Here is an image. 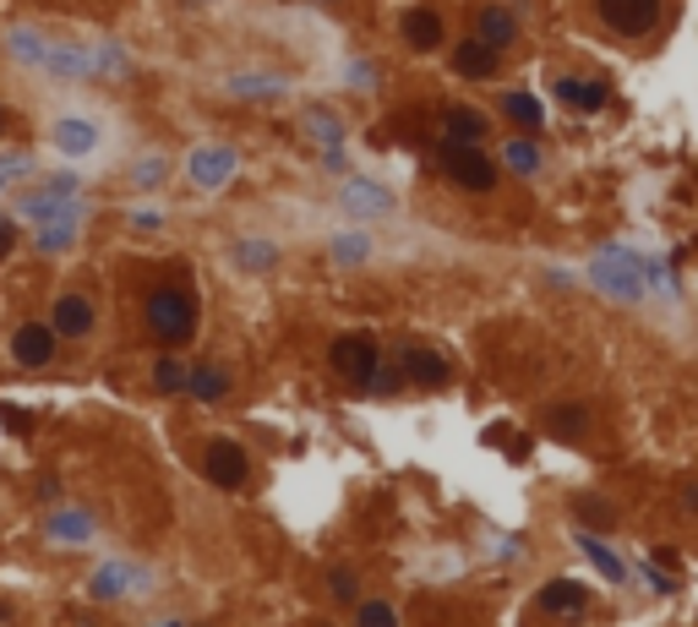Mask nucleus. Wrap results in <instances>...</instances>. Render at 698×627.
Returning a JSON list of instances; mask_svg holds the SVG:
<instances>
[{"label": "nucleus", "mask_w": 698, "mask_h": 627, "mask_svg": "<svg viewBox=\"0 0 698 627\" xmlns=\"http://www.w3.org/2000/svg\"><path fill=\"white\" fill-rule=\"evenodd\" d=\"M148 327H153V338L170 344V350L191 344V333H196V301H191V290L159 284V290L148 295Z\"/></svg>", "instance_id": "1"}, {"label": "nucleus", "mask_w": 698, "mask_h": 627, "mask_svg": "<svg viewBox=\"0 0 698 627\" xmlns=\"http://www.w3.org/2000/svg\"><path fill=\"white\" fill-rule=\"evenodd\" d=\"M437 170L458 191H492L497 186V164L480 153V148H464V142H443L437 148Z\"/></svg>", "instance_id": "2"}, {"label": "nucleus", "mask_w": 698, "mask_h": 627, "mask_svg": "<svg viewBox=\"0 0 698 627\" xmlns=\"http://www.w3.org/2000/svg\"><path fill=\"white\" fill-rule=\"evenodd\" d=\"M235 164H241V153L235 148H219V142H202V148H191L186 159V181L196 191H219L235 181Z\"/></svg>", "instance_id": "3"}, {"label": "nucleus", "mask_w": 698, "mask_h": 627, "mask_svg": "<svg viewBox=\"0 0 698 627\" xmlns=\"http://www.w3.org/2000/svg\"><path fill=\"white\" fill-rule=\"evenodd\" d=\"M595 11L623 39H638V33H649L660 22V0H595Z\"/></svg>", "instance_id": "4"}, {"label": "nucleus", "mask_w": 698, "mask_h": 627, "mask_svg": "<svg viewBox=\"0 0 698 627\" xmlns=\"http://www.w3.org/2000/svg\"><path fill=\"white\" fill-rule=\"evenodd\" d=\"M327 361H333V372H338V376L366 382L372 366H377V338H372V333H344V338H333Z\"/></svg>", "instance_id": "5"}, {"label": "nucleus", "mask_w": 698, "mask_h": 627, "mask_svg": "<svg viewBox=\"0 0 698 627\" xmlns=\"http://www.w3.org/2000/svg\"><path fill=\"white\" fill-rule=\"evenodd\" d=\"M246 453L235 447V442H208V453H202V475L219 486V492H235V486H246Z\"/></svg>", "instance_id": "6"}, {"label": "nucleus", "mask_w": 698, "mask_h": 627, "mask_svg": "<svg viewBox=\"0 0 698 627\" xmlns=\"http://www.w3.org/2000/svg\"><path fill=\"white\" fill-rule=\"evenodd\" d=\"M638 262L634 251H623V246H611L600 262H595V284H606L617 301H638Z\"/></svg>", "instance_id": "7"}, {"label": "nucleus", "mask_w": 698, "mask_h": 627, "mask_svg": "<svg viewBox=\"0 0 698 627\" xmlns=\"http://www.w3.org/2000/svg\"><path fill=\"white\" fill-rule=\"evenodd\" d=\"M55 344H61V333L50 322H22L17 338H11V355H17V366H50Z\"/></svg>", "instance_id": "8"}, {"label": "nucleus", "mask_w": 698, "mask_h": 627, "mask_svg": "<svg viewBox=\"0 0 698 627\" xmlns=\"http://www.w3.org/2000/svg\"><path fill=\"white\" fill-rule=\"evenodd\" d=\"M398 33H404V44H409V50H421V55H426V50H437V44H443V17H437L432 6H409V11L398 17Z\"/></svg>", "instance_id": "9"}, {"label": "nucleus", "mask_w": 698, "mask_h": 627, "mask_svg": "<svg viewBox=\"0 0 698 627\" xmlns=\"http://www.w3.org/2000/svg\"><path fill=\"white\" fill-rule=\"evenodd\" d=\"M535 606H540L546 617H578V611L589 606V589H584V584H573V578H552V584H540Z\"/></svg>", "instance_id": "10"}, {"label": "nucleus", "mask_w": 698, "mask_h": 627, "mask_svg": "<svg viewBox=\"0 0 698 627\" xmlns=\"http://www.w3.org/2000/svg\"><path fill=\"white\" fill-rule=\"evenodd\" d=\"M338 202H344V213H355V219H382V213H393V196H387V186H377V181H344Z\"/></svg>", "instance_id": "11"}, {"label": "nucleus", "mask_w": 698, "mask_h": 627, "mask_svg": "<svg viewBox=\"0 0 698 627\" xmlns=\"http://www.w3.org/2000/svg\"><path fill=\"white\" fill-rule=\"evenodd\" d=\"M486 131H492V121H486L480 110H469V104H453V110H443V142L480 148V142H486Z\"/></svg>", "instance_id": "12"}, {"label": "nucleus", "mask_w": 698, "mask_h": 627, "mask_svg": "<svg viewBox=\"0 0 698 627\" xmlns=\"http://www.w3.org/2000/svg\"><path fill=\"white\" fill-rule=\"evenodd\" d=\"M497 61H503V50H492V44H480V39H464V44L453 50V71L469 77V82L497 77Z\"/></svg>", "instance_id": "13"}, {"label": "nucleus", "mask_w": 698, "mask_h": 627, "mask_svg": "<svg viewBox=\"0 0 698 627\" xmlns=\"http://www.w3.org/2000/svg\"><path fill=\"white\" fill-rule=\"evenodd\" d=\"M475 39L492 44V50H508L513 39H518V17H513L508 6H480V17H475Z\"/></svg>", "instance_id": "14"}, {"label": "nucleus", "mask_w": 698, "mask_h": 627, "mask_svg": "<svg viewBox=\"0 0 698 627\" xmlns=\"http://www.w3.org/2000/svg\"><path fill=\"white\" fill-rule=\"evenodd\" d=\"M55 148L71 153V159H88L99 148V125L88 121V115H61L55 121Z\"/></svg>", "instance_id": "15"}, {"label": "nucleus", "mask_w": 698, "mask_h": 627, "mask_svg": "<svg viewBox=\"0 0 698 627\" xmlns=\"http://www.w3.org/2000/svg\"><path fill=\"white\" fill-rule=\"evenodd\" d=\"M398 366H404V382H415V387H443L447 382V361L437 350H404Z\"/></svg>", "instance_id": "16"}, {"label": "nucleus", "mask_w": 698, "mask_h": 627, "mask_svg": "<svg viewBox=\"0 0 698 627\" xmlns=\"http://www.w3.org/2000/svg\"><path fill=\"white\" fill-rule=\"evenodd\" d=\"M61 338H88L93 333V306L82 301V295H61L55 301V322H50Z\"/></svg>", "instance_id": "17"}, {"label": "nucleus", "mask_w": 698, "mask_h": 627, "mask_svg": "<svg viewBox=\"0 0 698 627\" xmlns=\"http://www.w3.org/2000/svg\"><path fill=\"white\" fill-rule=\"evenodd\" d=\"M557 99H563L568 110H606L611 88H606V82H578V77H563V82H557Z\"/></svg>", "instance_id": "18"}, {"label": "nucleus", "mask_w": 698, "mask_h": 627, "mask_svg": "<svg viewBox=\"0 0 698 627\" xmlns=\"http://www.w3.org/2000/svg\"><path fill=\"white\" fill-rule=\"evenodd\" d=\"M235 267H246V273H273L279 267V246L273 241H235Z\"/></svg>", "instance_id": "19"}, {"label": "nucleus", "mask_w": 698, "mask_h": 627, "mask_svg": "<svg viewBox=\"0 0 698 627\" xmlns=\"http://www.w3.org/2000/svg\"><path fill=\"white\" fill-rule=\"evenodd\" d=\"M503 115H508L518 131H540V125H546V110H540L535 93H508V99H503Z\"/></svg>", "instance_id": "20"}, {"label": "nucleus", "mask_w": 698, "mask_h": 627, "mask_svg": "<svg viewBox=\"0 0 698 627\" xmlns=\"http://www.w3.org/2000/svg\"><path fill=\"white\" fill-rule=\"evenodd\" d=\"M186 393H191V398H202V404H219V398L230 393V376L219 372V366H196L191 382H186Z\"/></svg>", "instance_id": "21"}, {"label": "nucleus", "mask_w": 698, "mask_h": 627, "mask_svg": "<svg viewBox=\"0 0 698 627\" xmlns=\"http://www.w3.org/2000/svg\"><path fill=\"white\" fill-rule=\"evenodd\" d=\"M546 426H552V432H557V437H584V426H589V409H584V404H557V409H552V415H546Z\"/></svg>", "instance_id": "22"}, {"label": "nucleus", "mask_w": 698, "mask_h": 627, "mask_svg": "<svg viewBox=\"0 0 698 627\" xmlns=\"http://www.w3.org/2000/svg\"><path fill=\"white\" fill-rule=\"evenodd\" d=\"M503 164H508L513 175H535V170H540V148L524 142V136H513L508 148H503Z\"/></svg>", "instance_id": "23"}, {"label": "nucleus", "mask_w": 698, "mask_h": 627, "mask_svg": "<svg viewBox=\"0 0 698 627\" xmlns=\"http://www.w3.org/2000/svg\"><path fill=\"white\" fill-rule=\"evenodd\" d=\"M186 382H191V366H181L175 355H164V361L153 366V387H159V393H186Z\"/></svg>", "instance_id": "24"}, {"label": "nucleus", "mask_w": 698, "mask_h": 627, "mask_svg": "<svg viewBox=\"0 0 698 627\" xmlns=\"http://www.w3.org/2000/svg\"><path fill=\"white\" fill-rule=\"evenodd\" d=\"M333 262H344V267H361L366 256H372V241L366 235H333Z\"/></svg>", "instance_id": "25"}, {"label": "nucleus", "mask_w": 698, "mask_h": 627, "mask_svg": "<svg viewBox=\"0 0 698 627\" xmlns=\"http://www.w3.org/2000/svg\"><path fill=\"white\" fill-rule=\"evenodd\" d=\"M306 131L317 136L322 148H338V142H344V125H338L333 110H312V115H306Z\"/></svg>", "instance_id": "26"}, {"label": "nucleus", "mask_w": 698, "mask_h": 627, "mask_svg": "<svg viewBox=\"0 0 698 627\" xmlns=\"http://www.w3.org/2000/svg\"><path fill=\"white\" fill-rule=\"evenodd\" d=\"M77 241V219H55V224H39V251H65Z\"/></svg>", "instance_id": "27"}, {"label": "nucleus", "mask_w": 698, "mask_h": 627, "mask_svg": "<svg viewBox=\"0 0 698 627\" xmlns=\"http://www.w3.org/2000/svg\"><path fill=\"white\" fill-rule=\"evenodd\" d=\"M573 513H578V524H595V529H611V524H617V513H611L600 497H578Z\"/></svg>", "instance_id": "28"}, {"label": "nucleus", "mask_w": 698, "mask_h": 627, "mask_svg": "<svg viewBox=\"0 0 698 627\" xmlns=\"http://www.w3.org/2000/svg\"><path fill=\"white\" fill-rule=\"evenodd\" d=\"M578 546H584V552H589V557H595V567H600V573H606V578H611V584H623V578H628V567L617 563V557H611V552H606V546H600V540H589V535H578Z\"/></svg>", "instance_id": "29"}, {"label": "nucleus", "mask_w": 698, "mask_h": 627, "mask_svg": "<svg viewBox=\"0 0 698 627\" xmlns=\"http://www.w3.org/2000/svg\"><path fill=\"white\" fill-rule=\"evenodd\" d=\"M33 175V164H28V153H0V191L17 186V181H28Z\"/></svg>", "instance_id": "30"}, {"label": "nucleus", "mask_w": 698, "mask_h": 627, "mask_svg": "<svg viewBox=\"0 0 698 627\" xmlns=\"http://www.w3.org/2000/svg\"><path fill=\"white\" fill-rule=\"evenodd\" d=\"M355 623H361V627H398V617H393V606H387V600H361Z\"/></svg>", "instance_id": "31"}, {"label": "nucleus", "mask_w": 698, "mask_h": 627, "mask_svg": "<svg viewBox=\"0 0 698 627\" xmlns=\"http://www.w3.org/2000/svg\"><path fill=\"white\" fill-rule=\"evenodd\" d=\"M366 387H372V393H393V387H404V366H398V361H393V366H372V376H366Z\"/></svg>", "instance_id": "32"}, {"label": "nucleus", "mask_w": 698, "mask_h": 627, "mask_svg": "<svg viewBox=\"0 0 698 627\" xmlns=\"http://www.w3.org/2000/svg\"><path fill=\"white\" fill-rule=\"evenodd\" d=\"M230 93H246V99H252V93H267V99H273V93H284V82H256V71H241V77H230Z\"/></svg>", "instance_id": "33"}, {"label": "nucleus", "mask_w": 698, "mask_h": 627, "mask_svg": "<svg viewBox=\"0 0 698 627\" xmlns=\"http://www.w3.org/2000/svg\"><path fill=\"white\" fill-rule=\"evenodd\" d=\"M164 175H170V170H164V159H142V164H136V175H131V181H136V186H159V181H164Z\"/></svg>", "instance_id": "34"}, {"label": "nucleus", "mask_w": 698, "mask_h": 627, "mask_svg": "<svg viewBox=\"0 0 698 627\" xmlns=\"http://www.w3.org/2000/svg\"><path fill=\"white\" fill-rule=\"evenodd\" d=\"M327 589H333L338 600H355V589H361V584H355V573H344V567H338V573L327 578Z\"/></svg>", "instance_id": "35"}, {"label": "nucleus", "mask_w": 698, "mask_h": 627, "mask_svg": "<svg viewBox=\"0 0 698 627\" xmlns=\"http://www.w3.org/2000/svg\"><path fill=\"white\" fill-rule=\"evenodd\" d=\"M11 246H17V224L0 219V256H11Z\"/></svg>", "instance_id": "36"}, {"label": "nucleus", "mask_w": 698, "mask_h": 627, "mask_svg": "<svg viewBox=\"0 0 698 627\" xmlns=\"http://www.w3.org/2000/svg\"><path fill=\"white\" fill-rule=\"evenodd\" d=\"M0 125H6V110H0Z\"/></svg>", "instance_id": "37"}, {"label": "nucleus", "mask_w": 698, "mask_h": 627, "mask_svg": "<svg viewBox=\"0 0 698 627\" xmlns=\"http://www.w3.org/2000/svg\"><path fill=\"white\" fill-rule=\"evenodd\" d=\"M164 627H181V623H164Z\"/></svg>", "instance_id": "38"}]
</instances>
